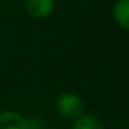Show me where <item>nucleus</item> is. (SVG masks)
<instances>
[{"label": "nucleus", "instance_id": "1", "mask_svg": "<svg viewBox=\"0 0 129 129\" xmlns=\"http://www.w3.org/2000/svg\"><path fill=\"white\" fill-rule=\"evenodd\" d=\"M56 112L69 120H78L85 112V103L76 93H62L55 102Z\"/></svg>", "mask_w": 129, "mask_h": 129}, {"label": "nucleus", "instance_id": "2", "mask_svg": "<svg viewBox=\"0 0 129 129\" xmlns=\"http://www.w3.org/2000/svg\"><path fill=\"white\" fill-rule=\"evenodd\" d=\"M56 0H26V11L34 18L49 17L55 9Z\"/></svg>", "mask_w": 129, "mask_h": 129}, {"label": "nucleus", "instance_id": "3", "mask_svg": "<svg viewBox=\"0 0 129 129\" xmlns=\"http://www.w3.org/2000/svg\"><path fill=\"white\" fill-rule=\"evenodd\" d=\"M0 129H29V121L18 112H0Z\"/></svg>", "mask_w": 129, "mask_h": 129}, {"label": "nucleus", "instance_id": "4", "mask_svg": "<svg viewBox=\"0 0 129 129\" xmlns=\"http://www.w3.org/2000/svg\"><path fill=\"white\" fill-rule=\"evenodd\" d=\"M114 20L121 29L129 30V0H117L112 8Z\"/></svg>", "mask_w": 129, "mask_h": 129}, {"label": "nucleus", "instance_id": "5", "mask_svg": "<svg viewBox=\"0 0 129 129\" xmlns=\"http://www.w3.org/2000/svg\"><path fill=\"white\" fill-rule=\"evenodd\" d=\"M72 129H105L99 118L94 115H82L78 120H75Z\"/></svg>", "mask_w": 129, "mask_h": 129}]
</instances>
